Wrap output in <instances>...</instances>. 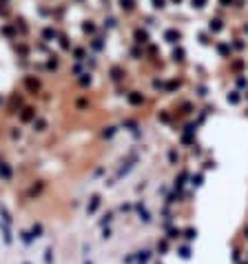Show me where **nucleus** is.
I'll return each mask as SVG.
<instances>
[{
    "label": "nucleus",
    "instance_id": "obj_2",
    "mask_svg": "<svg viewBox=\"0 0 248 264\" xmlns=\"http://www.w3.org/2000/svg\"><path fill=\"white\" fill-rule=\"evenodd\" d=\"M40 233H42V226H40V224H36V226H33V235L40 238Z\"/></svg>",
    "mask_w": 248,
    "mask_h": 264
},
{
    "label": "nucleus",
    "instance_id": "obj_4",
    "mask_svg": "<svg viewBox=\"0 0 248 264\" xmlns=\"http://www.w3.org/2000/svg\"><path fill=\"white\" fill-rule=\"evenodd\" d=\"M84 264H91V262H84Z\"/></svg>",
    "mask_w": 248,
    "mask_h": 264
},
{
    "label": "nucleus",
    "instance_id": "obj_3",
    "mask_svg": "<svg viewBox=\"0 0 248 264\" xmlns=\"http://www.w3.org/2000/svg\"><path fill=\"white\" fill-rule=\"evenodd\" d=\"M44 262L51 264V249H47V251H44Z\"/></svg>",
    "mask_w": 248,
    "mask_h": 264
},
{
    "label": "nucleus",
    "instance_id": "obj_1",
    "mask_svg": "<svg viewBox=\"0 0 248 264\" xmlns=\"http://www.w3.org/2000/svg\"><path fill=\"white\" fill-rule=\"evenodd\" d=\"M98 204H100V197L95 195V197L91 200V204H89V213H93V211H95V209H98Z\"/></svg>",
    "mask_w": 248,
    "mask_h": 264
}]
</instances>
